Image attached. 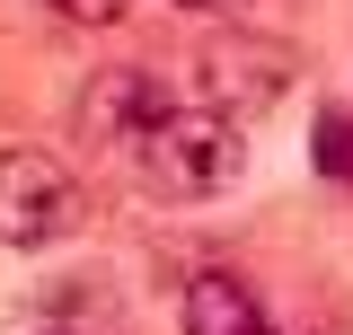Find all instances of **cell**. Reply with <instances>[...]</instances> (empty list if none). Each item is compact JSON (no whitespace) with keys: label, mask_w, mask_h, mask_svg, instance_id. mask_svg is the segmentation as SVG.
<instances>
[{"label":"cell","mask_w":353,"mask_h":335,"mask_svg":"<svg viewBox=\"0 0 353 335\" xmlns=\"http://www.w3.org/2000/svg\"><path fill=\"white\" fill-rule=\"evenodd\" d=\"M318 168H327V176H353V115L345 106L318 115Z\"/></svg>","instance_id":"obj_5"},{"label":"cell","mask_w":353,"mask_h":335,"mask_svg":"<svg viewBox=\"0 0 353 335\" xmlns=\"http://www.w3.org/2000/svg\"><path fill=\"white\" fill-rule=\"evenodd\" d=\"M44 335H71V327H44Z\"/></svg>","instance_id":"obj_9"},{"label":"cell","mask_w":353,"mask_h":335,"mask_svg":"<svg viewBox=\"0 0 353 335\" xmlns=\"http://www.w3.org/2000/svg\"><path fill=\"white\" fill-rule=\"evenodd\" d=\"M176 327L185 335H274V318H265V300H256L248 274L203 265V274L185 283V300H176Z\"/></svg>","instance_id":"obj_4"},{"label":"cell","mask_w":353,"mask_h":335,"mask_svg":"<svg viewBox=\"0 0 353 335\" xmlns=\"http://www.w3.org/2000/svg\"><path fill=\"white\" fill-rule=\"evenodd\" d=\"M239 168H248V132H239V115H221L203 97H176L132 141V176L150 194H168V203H203L221 185H239Z\"/></svg>","instance_id":"obj_1"},{"label":"cell","mask_w":353,"mask_h":335,"mask_svg":"<svg viewBox=\"0 0 353 335\" xmlns=\"http://www.w3.org/2000/svg\"><path fill=\"white\" fill-rule=\"evenodd\" d=\"M44 9H53V18H71V27H115L132 0H44Z\"/></svg>","instance_id":"obj_6"},{"label":"cell","mask_w":353,"mask_h":335,"mask_svg":"<svg viewBox=\"0 0 353 335\" xmlns=\"http://www.w3.org/2000/svg\"><path fill=\"white\" fill-rule=\"evenodd\" d=\"M318 335H353V327H318Z\"/></svg>","instance_id":"obj_8"},{"label":"cell","mask_w":353,"mask_h":335,"mask_svg":"<svg viewBox=\"0 0 353 335\" xmlns=\"http://www.w3.org/2000/svg\"><path fill=\"white\" fill-rule=\"evenodd\" d=\"M71 230H80V176L36 141L0 150V247H53Z\"/></svg>","instance_id":"obj_2"},{"label":"cell","mask_w":353,"mask_h":335,"mask_svg":"<svg viewBox=\"0 0 353 335\" xmlns=\"http://www.w3.org/2000/svg\"><path fill=\"white\" fill-rule=\"evenodd\" d=\"M176 97H168V80L159 71H97L88 80V97H80V132L97 141V150H115V159H132V141L168 115Z\"/></svg>","instance_id":"obj_3"},{"label":"cell","mask_w":353,"mask_h":335,"mask_svg":"<svg viewBox=\"0 0 353 335\" xmlns=\"http://www.w3.org/2000/svg\"><path fill=\"white\" fill-rule=\"evenodd\" d=\"M168 9H194V18H230V9H248V0H168Z\"/></svg>","instance_id":"obj_7"}]
</instances>
